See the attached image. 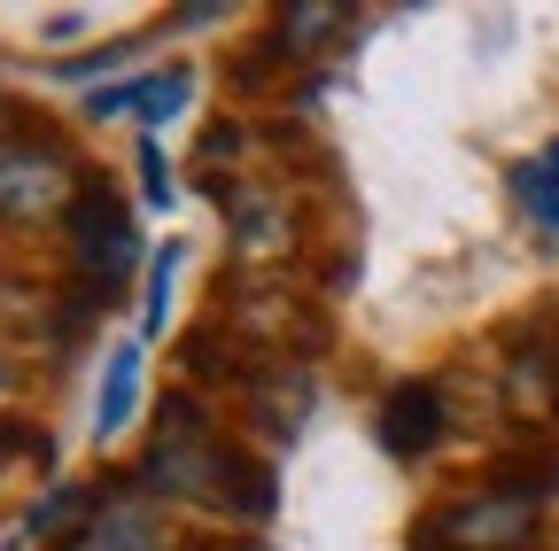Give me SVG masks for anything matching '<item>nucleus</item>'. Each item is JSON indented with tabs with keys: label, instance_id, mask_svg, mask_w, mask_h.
Returning a JSON list of instances; mask_svg holds the SVG:
<instances>
[{
	"label": "nucleus",
	"instance_id": "1",
	"mask_svg": "<svg viewBox=\"0 0 559 551\" xmlns=\"http://www.w3.org/2000/svg\"><path fill=\"white\" fill-rule=\"evenodd\" d=\"M86 171L55 132H24V141H0V218H55L79 211Z\"/></svg>",
	"mask_w": 559,
	"mask_h": 551
},
{
	"label": "nucleus",
	"instance_id": "2",
	"mask_svg": "<svg viewBox=\"0 0 559 551\" xmlns=\"http://www.w3.org/2000/svg\"><path fill=\"white\" fill-rule=\"evenodd\" d=\"M226 443L202 428V411H194V396H164V428H156V443H148V474L164 498H202V505H218V481H226Z\"/></svg>",
	"mask_w": 559,
	"mask_h": 551
},
{
	"label": "nucleus",
	"instance_id": "3",
	"mask_svg": "<svg viewBox=\"0 0 559 551\" xmlns=\"http://www.w3.org/2000/svg\"><path fill=\"white\" fill-rule=\"evenodd\" d=\"M536 536V498H506V490H474L451 513H428L412 528V551H521Z\"/></svg>",
	"mask_w": 559,
	"mask_h": 551
},
{
	"label": "nucleus",
	"instance_id": "4",
	"mask_svg": "<svg viewBox=\"0 0 559 551\" xmlns=\"http://www.w3.org/2000/svg\"><path fill=\"white\" fill-rule=\"evenodd\" d=\"M70 256H79V288H94V296H109L132 272L140 241H132V211L117 202L109 179H86L79 211H70Z\"/></svg>",
	"mask_w": 559,
	"mask_h": 551
},
{
	"label": "nucleus",
	"instance_id": "5",
	"mask_svg": "<svg viewBox=\"0 0 559 551\" xmlns=\"http://www.w3.org/2000/svg\"><path fill=\"white\" fill-rule=\"evenodd\" d=\"M102 505L62 536V551H164V536H156V513L132 498V481H102Z\"/></svg>",
	"mask_w": 559,
	"mask_h": 551
},
{
	"label": "nucleus",
	"instance_id": "6",
	"mask_svg": "<svg viewBox=\"0 0 559 551\" xmlns=\"http://www.w3.org/2000/svg\"><path fill=\"white\" fill-rule=\"evenodd\" d=\"M443 443V388L436 381H404L381 404V451L389 458H428Z\"/></svg>",
	"mask_w": 559,
	"mask_h": 551
},
{
	"label": "nucleus",
	"instance_id": "7",
	"mask_svg": "<svg viewBox=\"0 0 559 551\" xmlns=\"http://www.w3.org/2000/svg\"><path fill=\"white\" fill-rule=\"evenodd\" d=\"M311 373L304 366H264V373H249V420L264 428V435H280L288 443L296 428H304V411H311Z\"/></svg>",
	"mask_w": 559,
	"mask_h": 551
},
{
	"label": "nucleus",
	"instance_id": "8",
	"mask_svg": "<svg viewBox=\"0 0 559 551\" xmlns=\"http://www.w3.org/2000/svg\"><path fill=\"white\" fill-rule=\"evenodd\" d=\"M140 411V342H117L109 366H102V396H94V435H124Z\"/></svg>",
	"mask_w": 559,
	"mask_h": 551
},
{
	"label": "nucleus",
	"instance_id": "9",
	"mask_svg": "<svg viewBox=\"0 0 559 551\" xmlns=\"http://www.w3.org/2000/svg\"><path fill=\"white\" fill-rule=\"evenodd\" d=\"M194 94V71H164V79H140V86H117V94H94V117H148V124H171Z\"/></svg>",
	"mask_w": 559,
	"mask_h": 551
},
{
	"label": "nucleus",
	"instance_id": "10",
	"mask_svg": "<svg viewBox=\"0 0 559 551\" xmlns=\"http://www.w3.org/2000/svg\"><path fill=\"white\" fill-rule=\"evenodd\" d=\"M513 202L536 218V233L559 241V148H551V156H528V164L513 171Z\"/></svg>",
	"mask_w": 559,
	"mask_h": 551
},
{
	"label": "nucleus",
	"instance_id": "11",
	"mask_svg": "<svg viewBox=\"0 0 559 551\" xmlns=\"http://www.w3.org/2000/svg\"><path fill=\"white\" fill-rule=\"evenodd\" d=\"M210 194L234 211V226H241V249H280V211L264 194H249V187H226V179H210Z\"/></svg>",
	"mask_w": 559,
	"mask_h": 551
},
{
	"label": "nucleus",
	"instance_id": "12",
	"mask_svg": "<svg viewBox=\"0 0 559 551\" xmlns=\"http://www.w3.org/2000/svg\"><path fill=\"white\" fill-rule=\"evenodd\" d=\"M334 32H349V9H319V0H304V9L280 16V39H288V55H304V47L334 39Z\"/></svg>",
	"mask_w": 559,
	"mask_h": 551
},
{
	"label": "nucleus",
	"instance_id": "13",
	"mask_svg": "<svg viewBox=\"0 0 559 551\" xmlns=\"http://www.w3.org/2000/svg\"><path fill=\"white\" fill-rule=\"evenodd\" d=\"M86 513V490H55L47 505H32V520H24V536H62L70 520Z\"/></svg>",
	"mask_w": 559,
	"mask_h": 551
},
{
	"label": "nucleus",
	"instance_id": "14",
	"mask_svg": "<svg viewBox=\"0 0 559 551\" xmlns=\"http://www.w3.org/2000/svg\"><path fill=\"white\" fill-rule=\"evenodd\" d=\"M171 272H179V241H164V256L148 264V334H164V311H171Z\"/></svg>",
	"mask_w": 559,
	"mask_h": 551
},
{
	"label": "nucleus",
	"instance_id": "15",
	"mask_svg": "<svg viewBox=\"0 0 559 551\" xmlns=\"http://www.w3.org/2000/svg\"><path fill=\"white\" fill-rule=\"evenodd\" d=\"M140 179H148V202H156V211H171V194H179V187H171V171H164V148H156V141H140Z\"/></svg>",
	"mask_w": 559,
	"mask_h": 551
},
{
	"label": "nucleus",
	"instance_id": "16",
	"mask_svg": "<svg viewBox=\"0 0 559 551\" xmlns=\"http://www.w3.org/2000/svg\"><path fill=\"white\" fill-rule=\"evenodd\" d=\"M0 388H9V366H0Z\"/></svg>",
	"mask_w": 559,
	"mask_h": 551
}]
</instances>
